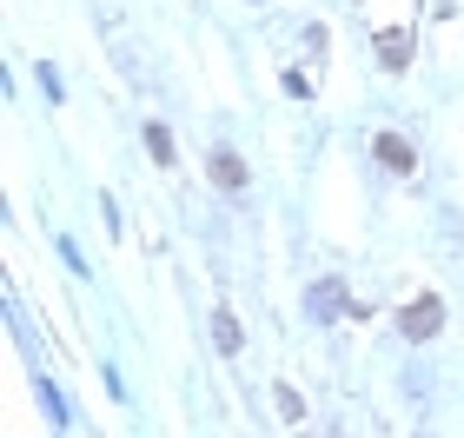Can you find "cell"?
<instances>
[{"instance_id": "6da1fadb", "label": "cell", "mask_w": 464, "mask_h": 438, "mask_svg": "<svg viewBox=\"0 0 464 438\" xmlns=\"http://www.w3.org/2000/svg\"><path fill=\"white\" fill-rule=\"evenodd\" d=\"M438 326H445V306H438L431 292H425V299H411L405 312H398V332H405V339H431Z\"/></svg>"}, {"instance_id": "7a4b0ae2", "label": "cell", "mask_w": 464, "mask_h": 438, "mask_svg": "<svg viewBox=\"0 0 464 438\" xmlns=\"http://www.w3.org/2000/svg\"><path fill=\"white\" fill-rule=\"evenodd\" d=\"M305 312H312V319H319V326L345 319V286H339V279H319V286L305 292Z\"/></svg>"}, {"instance_id": "3957f363", "label": "cell", "mask_w": 464, "mask_h": 438, "mask_svg": "<svg viewBox=\"0 0 464 438\" xmlns=\"http://www.w3.org/2000/svg\"><path fill=\"white\" fill-rule=\"evenodd\" d=\"M206 173H213V180L226 186V193H239V186H246V160L219 146V153H206Z\"/></svg>"}, {"instance_id": "277c9868", "label": "cell", "mask_w": 464, "mask_h": 438, "mask_svg": "<svg viewBox=\"0 0 464 438\" xmlns=\"http://www.w3.org/2000/svg\"><path fill=\"white\" fill-rule=\"evenodd\" d=\"M372 153H378V166H392V173H411V166H418V153H411V146L398 140V133H378Z\"/></svg>"}, {"instance_id": "5b68a950", "label": "cell", "mask_w": 464, "mask_h": 438, "mask_svg": "<svg viewBox=\"0 0 464 438\" xmlns=\"http://www.w3.org/2000/svg\"><path fill=\"white\" fill-rule=\"evenodd\" d=\"M378 60H385V67H405V60H411V40H405V34H385V40H378Z\"/></svg>"}, {"instance_id": "8992f818", "label": "cell", "mask_w": 464, "mask_h": 438, "mask_svg": "<svg viewBox=\"0 0 464 438\" xmlns=\"http://www.w3.org/2000/svg\"><path fill=\"white\" fill-rule=\"evenodd\" d=\"M146 153H153L160 166H173V133H166L160 120H153V127H146Z\"/></svg>"}, {"instance_id": "52a82bcc", "label": "cell", "mask_w": 464, "mask_h": 438, "mask_svg": "<svg viewBox=\"0 0 464 438\" xmlns=\"http://www.w3.org/2000/svg\"><path fill=\"white\" fill-rule=\"evenodd\" d=\"M213 339H219V352H239V319L232 312H213Z\"/></svg>"}, {"instance_id": "ba28073f", "label": "cell", "mask_w": 464, "mask_h": 438, "mask_svg": "<svg viewBox=\"0 0 464 438\" xmlns=\"http://www.w3.org/2000/svg\"><path fill=\"white\" fill-rule=\"evenodd\" d=\"M279 419H285V425H305V399H299L292 385H279Z\"/></svg>"}]
</instances>
